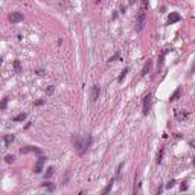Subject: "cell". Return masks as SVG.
Returning a JSON list of instances; mask_svg holds the SVG:
<instances>
[{
    "label": "cell",
    "mask_w": 195,
    "mask_h": 195,
    "mask_svg": "<svg viewBox=\"0 0 195 195\" xmlns=\"http://www.w3.org/2000/svg\"><path fill=\"white\" fill-rule=\"evenodd\" d=\"M73 145H75V149H76L78 156H84V154L87 152V149L91 146V136H90V134H85V136H75Z\"/></svg>",
    "instance_id": "cell-1"
},
{
    "label": "cell",
    "mask_w": 195,
    "mask_h": 195,
    "mask_svg": "<svg viewBox=\"0 0 195 195\" xmlns=\"http://www.w3.org/2000/svg\"><path fill=\"white\" fill-rule=\"evenodd\" d=\"M151 107H152V94L148 93V94H145V98H143V115H145V116L149 115Z\"/></svg>",
    "instance_id": "cell-2"
},
{
    "label": "cell",
    "mask_w": 195,
    "mask_h": 195,
    "mask_svg": "<svg viewBox=\"0 0 195 195\" xmlns=\"http://www.w3.org/2000/svg\"><path fill=\"white\" fill-rule=\"evenodd\" d=\"M145 15H146L145 9H140V11H139V17H137V26H136V31H142V28H143V25H145Z\"/></svg>",
    "instance_id": "cell-3"
},
{
    "label": "cell",
    "mask_w": 195,
    "mask_h": 195,
    "mask_svg": "<svg viewBox=\"0 0 195 195\" xmlns=\"http://www.w3.org/2000/svg\"><path fill=\"white\" fill-rule=\"evenodd\" d=\"M99 93H101L99 85H93V87H91V90H90V99H91V102H96V101H98Z\"/></svg>",
    "instance_id": "cell-4"
},
{
    "label": "cell",
    "mask_w": 195,
    "mask_h": 195,
    "mask_svg": "<svg viewBox=\"0 0 195 195\" xmlns=\"http://www.w3.org/2000/svg\"><path fill=\"white\" fill-rule=\"evenodd\" d=\"M23 19H25V15L22 12H11L9 14V22L11 23H20V22H23Z\"/></svg>",
    "instance_id": "cell-5"
},
{
    "label": "cell",
    "mask_w": 195,
    "mask_h": 195,
    "mask_svg": "<svg viewBox=\"0 0 195 195\" xmlns=\"http://www.w3.org/2000/svg\"><path fill=\"white\" fill-rule=\"evenodd\" d=\"M180 20H181V17H180L178 12H171L169 17H168V25H174V23H177Z\"/></svg>",
    "instance_id": "cell-6"
},
{
    "label": "cell",
    "mask_w": 195,
    "mask_h": 195,
    "mask_svg": "<svg viewBox=\"0 0 195 195\" xmlns=\"http://www.w3.org/2000/svg\"><path fill=\"white\" fill-rule=\"evenodd\" d=\"M44 162H46V157L40 156V157H38V162H37V165H35V168H34V171H35L37 174H40V172L43 171V165H44Z\"/></svg>",
    "instance_id": "cell-7"
},
{
    "label": "cell",
    "mask_w": 195,
    "mask_h": 195,
    "mask_svg": "<svg viewBox=\"0 0 195 195\" xmlns=\"http://www.w3.org/2000/svg\"><path fill=\"white\" fill-rule=\"evenodd\" d=\"M149 70H151V60H146V63H145V66H143V69H142V76H146L148 73H149Z\"/></svg>",
    "instance_id": "cell-8"
},
{
    "label": "cell",
    "mask_w": 195,
    "mask_h": 195,
    "mask_svg": "<svg viewBox=\"0 0 195 195\" xmlns=\"http://www.w3.org/2000/svg\"><path fill=\"white\" fill-rule=\"evenodd\" d=\"M29 151H34V152H37V154H41V151H40L38 148H35V146H23V148L20 149V152H22V154L29 152Z\"/></svg>",
    "instance_id": "cell-9"
},
{
    "label": "cell",
    "mask_w": 195,
    "mask_h": 195,
    "mask_svg": "<svg viewBox=\"0 0 195 195\" xmlns=\"http://www.w3.org/2000/svg\"><path fill=\"white\" fill-rule=\"evenodd\" d=\"M180 94H181V87H177V90L171 94V98H169V101L171 102H174V101H177L178 98H180Z\"/></svg>",
    "instance_id": "cell-10"
},
{
    "label": "cell",
    "mask_w": 195,
    "mask_h": 195,
    "mask_svg": "<svg viewBox=\"0 0 195 195\" xmlns=\"http://www.w3.org/2000/svg\"><path fill=\"white\" fill-rule=\"evenodd\" d=\"M14 134H5L3 136V142H5V146H9L12 142H14Z\"/></svg>",
    "instance_id": "cell-11"
},
{
    "label": "cell",
    "mask_w": 195,
    "mask_h": 195,
    "mask_svg": "<svg viewBox=\"0 0 195 195\" xmlns=\"http://www.w3.org/2000/svg\"><path fill=\"white\" fill-rule=\"evenodd\" d=\"M175 118H177L180 122H183V121L187 118V113H186V111H180V110H175Z\"/></svg>",
    "instance_id": "cell-12"
},
{
    "label": "cell",
    "mask_w": 195,
    "mask_h": 195,
    "mask_svg": "<svg viewBox=\"0 0 195 195\" xmlns=\"http://www.w3.org/2000/svg\"><path fill=\"white\" fill-rule=\"evenodd\" d=\"M115 180H116V177H113V178L110 180V183H108V184L104 187V190H102V195H107V193H108V192L113 189V183H115Z\"/></svg>",
    "instance_id": "cell-13"
},
{
    "label": "cell",
    "mask_w": 195,
    "mask_h": 195,
    "mask_svg": "<svg viewBox=\"0 0 195 195\" xmlns=\"http://www.w3.org/2000/svg\"><path fill=\"white\" fill-rule=\"evenodd\" d=\"M169 52V49H166V50H163L162 52V56H160V61H159V64H157V72H160L162 70V66H163V60H165V56H166V53Z\"/></svg>",
    "instance_id": "cell-14"
},
{
    "label": "cell",
    "mask_w": 195,
    "mask_h": 195,
    "mask_svg": "<svg viewBox=\"0 0 195 195\" xmlns=\"http://www.w3.org/2000/svg\"><path fill=\"white\" fill-rule=\"evenodd\" d=\"M128 72H130V69H128V67H125V69L122 70V73L118 76V82H122V81L125 79V76H127V73H128Z\"/></svg>",
    "instance_id": "cell-15"
},
{
    "label": "cell",
    "mask_w": 195,
    "mask_h": 195,
    "mask_svg": "<svg viewBox=\"0 0 195 195\" xmlns=\"http://www.w3.org/2000/svg\"><path fill=\"white\" fill-rule=\"evenodd\" d=\"M26 118H28V115H26V113H20L19 116H15V118H14V122H22V121H25Z\"/></svg>",
    "instance_id": "cell-16"
},
{
    "label": "cell",
    "mask_w": 195,
    "mask_h": 195,
    "mask_svg": "<svg viewBox=\"0 0 195 195\" xmlns=\"http://www.w3.org/2000/svg\"><path fill=\"white\" fill-rule=\"evenodd\" d=\"M43 186H44V187H47L50 192H53V190H55V186H53L50 181H49V183H43Z\"/></svg>",
    "instance_id": "cell-17"
},
{
    "label": "cell",
    "mask_w": 195,
    "mask_h": 195,
    "mask_svg": "<svg viewBox=\"0 0 195 195\" xmlns=\"http://www.w3.org/2000/svg\"><path fill=\"white\" fill-rule=\"evenodd\" d=\"M5 160H6V163H14L15 157H14V156H11V154H8V156L5 157Z\"/></svg>",
    "instance_id": "cell-18"
},
{
    "label": "cell",
    "mask_w": 195,
    "mask_h": 195,
    "mask_svg": "<svg viewBox=\"0 0 195 195\" xmlns=\"http://www.w3.org/2000/svg\"><path fill=\"white\" fill-rule=\"evenodd\" d=\"M119 56H121V53H119V52H116V53H115L113 56H110V58H108V61H110V63H113V61H116V60H118Z\"/></svg>",
    "instance_id": "cell-19"
},
{
    "label": "cell",
    "mask_w": 195,
    "mask_h": 195,
    "mask_svg": "<svg viewBox=\"0 0 195 195\" xmlns=\"http://www.w3.org/2000/svg\"><path fill=\"white\" fill-rule=\"evenodd\" d=\"M52 174H53V168H49V169H47V172L44 174V177H46V178H49V177H52Z\"/></svg>",
    "instance_id": "cell-20"
},
{
    "label": "cell",
    "mask_w": 195,
    "mask_h": 195,
    "mask_svg": "<svg viewBox=\"0 0 195 195\" xmlns=\"http://www.w3.org/2000/svg\"><path fill=\"white\" fill-rule=\"evenodd\" d=\"M174 184H175V180H169V181H168V184H166V189L174 187Z\"/></svg>",
    "instance_id": "cell-21"
},
{
    "label": "cell",
    "mask_w": 195,
    "mask_h": 195,
    "mask_svg": "<svg viewBox=\"0 0 195 195\" xmlns=\"http://www.w3.org/2000/svg\"><path fill=\"white\" fill-rule=\"evenodd\" d=\"M162 156H163V149H160V152L157 154V163H160V162H162Z\"/></svg>",
    "instance_id": "cell-22"
},
{
    "label": "cell",
    "mask_w": 195,
    "mask_h": 195,
    "mask_svg": "<svg viewBox=\"0 0 195 195\" xmlns=\"http://www.w3.org/2000/svg\"><path fill=\"white\" fill-rule=\"evenodd\" d=\"M6 104H8V98H3V102H2V110L6 108Z\"/></svg>",
    "instance_id": "cell-23"
},
{
    "label": "cell",
    "mask_w": 195,
    "mask_h": 195,
    "mask_svg": "<svg viewBox=\"0 0 195 195\" xmlns=\"http://www.w3.org/2000/svg\"><path fill=\"white\" fill-rule=\"evenodd\" d=\"M14 67H15V70H17V72H20V61H19V60L14 63Z\"/></svg>",
    "instance_id": "cell-24"
},
{
    "label": "cell",
    "mask_w": 195,
    "mask_h": 195,
    "mask_svg": "<svg viewBox=\"0 0 195 195\" xmlns=\"http://www.w3.org/2000/svg\"><path fill=\"white\" fill-rule=\"evenodd\" d=\"M69 177H70V172L67 171V172H66V177H64V184H67V181H69Z\"/></svg>",
    "instance_id": "cell-25"
},
{
    "label": "cell",
    "mask_w": 195,
    "mask_h": 195,
    "mask_svg": "<svg viewBox=\"0 0 195 195\" xmlns=\"http://www.w3.org/2000/svg\"><path fill=\"white\" fill-rule=\"evenodd\" d=\"M53 90H55V87L52 85V87H49V88H47V91H46V93H47V94H52V93H53Z\"/></svg>",
    "instance_id": "cell-26"
},
{
    "label": "cell",
    "mask_w": 195,
    "mask_h": 195,
    "mask_svg": "<svg viewBox=\"0 0 195 195\" xmlns=\"http://www.w3.org/2000/svg\"><path fill=\"white\" fill-rule=\"evenodd\" d=\"M35 73H38L40 76H43V75H44V70H43V69H40V70H37Z\"/></svg>",
    "instance_id": "cell-27"
},
{
    "label": "cell",
    "mask_w": 195,
    "mask_h": 195,
    "mask_svg": "<svg viewBox=\"0 0 195 195\" xmlns=\"http://www.w3.org/2000/svg\"><path fill=\"white\" fill-rule=\"evenodd\" d=\"M181 190H186L187 189V184H186V181H184V184H181V187H180Z\"/></svg>",
    "instance_id": "cell-28"
},
{
    "label": "cell",
    "mask_w": 195,
    "mask_h": 195,
    "mask_svg": "<svg viewBox=\"0 0 195 195\" xmlns=\"http://www.w3.org/2000/svg\"><path fill=\"white\" fill-rule=\"evenodd\" d=\"M43 104H44V101H37L35 102V105H43Z\"/></svg>",
    "instance_id": "cell-29"
},
{
    "label": "cell",
    "mask_w": 195,
    "mask_h": 195,
    "mask_svg": "<svg viewBox=\"0 0 195 195\" xmlns=\"http://www.w3.org/2000/svg\"><path fill=\"white\" fill-rule=\"evenodd\" d=\"M142 2H143V5H148V0H142Z\"/></svg>",
    "instance_id": "cell-30"
},
{
    "label": "cell",
    "mask_w": 195,
    "mask_h": 195,
    "mask_svg": "<svg viewBox=\"0 0 195 195\" xmlns=\"http://www.w3.org/2000/svg\"><path fill=\"white\" fill-rule=\"evenodd\" d=\"M193 70H195V63H193V66H192V72H193Z\"/></svg>",
    "instance_id": "cell-31"
},
{
    "label": "cell",
    "mask_w": 195,
    "mask_h": 195,
    "mask_svg": "<svg viewBox=\"0 0 195 195\" xmlns=\"http://www.w3.org/2000/svg\"><path fill=\"white\" fill-rule=\"evenodd\" d=\"M193 166H195V157H193Z\"/></svg>",
    "instance_id": "cell-32"
},
{
    "label": "cell",
    "mask_w": 195,
    "mask_h": 195,
    "mask_svg": "<svg viewBox=\"0 0 195 195\" xmlns=\"http://www.w3.org/2000/svg\"><path fill=\"white\" fill-rule=\"evenodd\" d=\"M96 2H99V0H96Z\"/></svg>",
    "instance_id": "cell-33"
}]
</instances>
